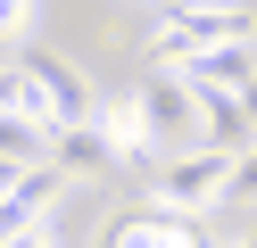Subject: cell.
Wrapping results in <instances>:
<instances>
[{"instance_id": "6", "label": "cell", "mask_w": 257, "mask_h": 248, "mask_svg": "<svg viewBox=\"0 0 257 248\" xmlns=\"http://www.w3.org/2000/svg\"><path fill=\"white\" fill-rule=\"evenodd\" d=\"M67 198V174L58 165H25L9 190H0V240L9 231H34V223H50V207Z\"/></svg>"}, {"instance_id": "3", "label": "cell", "mask_w": 257, "mask_h": 248, "mask_svg": "<svg viewBox=\"0 0 257 248\" xmlns=\"http://www.w3.org/2000/svg\"><path fill=\"white\" fill-rule=\"evenodd\" d=\"M224 165L232 157H216V149H166V157L150 165V207H166V215L224 207Z\"/></svg>"}, {"instance_id": "11", "label": "cell", "mask_w": 257, "mask_h": 248, "mask_svg": "<svg viewBox=\"0 0 257 248\" xmlns=\"http://www.w3.org/2000/svg\"><path fill=\"white\" fill-rule=\"evenodd\" d=\"M224 198H232V207H257V141L224 165Z\"/></svg>"}, {"instance_id": "13", "label": "cell", "mask_w": 257, "mask_h": 248, "mask_svg": "<svg viewBox=\"0 0 257 248\" xmlns=\"http://www.w3.org/2000/svg\"><path fill=\"white\" fill-rule=\"evenodd\" d=\"M9 108L34 116V99H25V75H17V66H0V116H9ZM34 124H42V116H34Z\"/></svg>"}, {"instance_id": "12", "label": "cell", "mask_w": 257, "mask_h": 248, "mask_svg": "<svg viewBox=\"0 0 257 248\" xmlns=\"http://www.w3.org/2000/svg\"><path fill=\"white\" fill-rule=\"evenodd\" d=\"M25 33H34V0H0V42L17 50Z\"/></svg>"}, {"instance_id": "8", "label": "cell", "mask_w": 257, "mask_h": 248, "mask_svg": "<svg viewBox=\"0 0 257 248\" xmlns=\"http://www.w3.org/2000/svg\"><path fill=\"white\" fill-rule=\"evenodd\" d=\"M108 248H207L191 231V215H166V207H133L108 223Z\"/></svg>"}, {"instance_id": "18", "label": "cell", "mask_w": 257, "mask_h": 248, "mask_svg": "<svg viewBox=\"0 0 257 248\" xmlns=\"http://www.w3.org/2000/svg\"><path fill=\"white\" fill-rule=\"evenodd\" d=\"M9 58H17V50H9V42H0V66H9Z\"/></svg>"}, {"instance_id": "9", "label": "cell", "mask_w": 257, "mask_h": 248, "mask_svg": "<svg viewBox=\"0 0 257 248\" xmlns=\"http://www.w3.org/2000/svg\"><path fill=\"white\" fill-rule=\"evenodd\" d=\"M91 124L108 132L116 165H141V174L158 165V141H150V124H141V108H133V99H100V108H91Z\"/></svg>"}, {"instance_id": "17", "label": "cell", "mask_w": 257, "mask_h": 248, "mask_svg": "<svg viewBox=\"0 0 257 248\" xmlns=\"http://www.w3.org/2000/svg\"><path fill=\"white\" fill-rule=\"evenodd\" d=\"M240 248H257V223H249V231H240Z\"/></svg>"}, {"instance_id": "14", "label": "cell", "mask_w": 257, "mask_h": 248, "mask_svg": "<svg viewBox=\"0 0 257 248\" xmlns=\"http://www.w3.org/2000/svg\"><path fill=\"white\" fill-rule=\"evenodd\" d=\"M0 248H58V231H50V223H34V231H9Z\"/></svg>"}, {"instance_id": "10", "label": "cell", "mask_w": 257, "mask_h": 248, "mask_svg": "<svg viewBox=\"0 0 257 248\" xmlns=\"http://www.w3.org/2000/svg\"><path fill=\"white\" fill-rule=\"evenodd\" d=\"M0 157H9V165H42V157H50V124H34V116L9 108V116H0Z\"/></svg>"}, {"instance_id": "2", "label": "cell", "mask_w": 257, "mask_h": 248, "mask_svg": "<svg viewBox=\"0 0 257 248\" xmlns=\"http://www.w3.org/2000/svg\"><path fill=\"white\" fill-rule=\"evenodd\" d=\"M25 75V99H34L42 124H91V108H100V91L83 83V66L58 58L50 42H17V58H9Z\"/></svg>"}, {"instance_id": "1", "label": "cell", "mask_w": 257, "mask_h": 248, "mask_svg": "<svg viewBox=\"0 0 257 248\" xmlns=\"http://www.w3.org/2000/svg\"><path fill=\"white\" fill-rule=\"evenodd\" d=\"M216 42H257V17L240 9V0H174L150 25V58L158 66L191 58V50H216Z\"/></svg>"}, {"instance_id": "16", "label": "cell", "mask_w": 257, "mask_h": 248, "mask_svg": "<svg viewBox=\"0 0 257 248\" xmlns=\"http://www.w3.org/2000/svg\"><path fill=\"white\" fill-rule=\"evenodd\" d=\"M17 174H25V165H9V157H0V190H9V182H17Z\"/></svg>"}, {"instance_id": "5", "label": "cell", "mask_w": 257, "mask_h": 248, "mask_svg": "<svg viewBox=\"0 0 257 248\" xmlns=\"http://www.w3.org/2000/svg\"><path fill=\"white\" fill-rule=\"evenodd\" d=\"M166 75H183L191 91H240V83H257V42H216V50H191V58H174Z\"/></svg>"}, {"instance_id": "7", "label": "cell", "mask_w": 257, "mask_h": 248, "mask_svg": "<svg viewBox=\"0 0 257 248\" xmlns=\"http://www.w3.org/2000/svg\"><path fill=\"white\" fill-rule=\"evenodd\" d=\"M42 165H58V174H83V182H100V174H116V149H108V132L100 124H50V157Z\"/></svg>"}, {"instance_id": "15", "label": "cell", "mask_w": 257, "mask_h": 248, "mask_svg": "<svg viewBox=\"0 0 257 248\" xmlns=\"http://www.w3.org/2000/svg\"><path fill=\"white\" fill-rule=\"evenodd\" d=\"M232 99H240V116H249V132H257V83H240Z\"/></svg>"}, {"instance_id": "4", "label": "cell", "mask_w": 257, "mask_h": 248, "mask_svg": "<svg viewBox=\"0 0 257 248\" xmlns=\"http://www.w3.org/2000/svg\"><path fill=\"white\" fill-rule=\"evenodd\" d=\"M133 108H141V124H150V141H158V157L166 149H199V91H191L183 75H141V91H133Z\"/></svg>"}]
</instances>
